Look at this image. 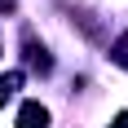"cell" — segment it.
Here are the masks:
<instances>
[{
    "instance_id": "7a4b0ae2",
    "label": "cell",
    "mask_w": 128,
    "mask_h": 128,
    "mask_svg": "<svg viewBox=\"0 0 128 128\" xmlns=\"http://www.w3.org/2000/svg\"><path fill=\"white\" fill-rule=\"evenodd\" d=\"M18 84H22V71H9V75H0V106L13 97V88H18Z\"/></svg>"
},
{
    "instance_id": "6da1fadb",
    "label": "cell",
    "mask_w": 128,
    "mask_h": 128,
    "mask_svg": "<svg viewBox=\"0 0 128 128\" xmlns=\"http://www.w3.org/2000/svg\"><path fill=\"white\" fill-rule=\"evenodd\" d=\"M18 128H49V110L40 102H22V110H18Z\"/></svg>"
},
{
    "instance_id": "277c9868",
    "label": "cell",
    "mask_w": 128,
    "mask_h": 128,
    "mask_svg": "<svg viewBox=\"0 0 128 128\" xmlns=\"http://www.w3.org/2000/svg\"><path fill=\"white\" fill-rule=\"evenodd\" d=\"M110 128H128V110H119V115H115V124H110Z\"/></svg>"
},
{
    "instance_id": "3957f363",
    "label": "cell",
    "mask_w": 128,
    "mask_h": 128,
    "mask_svg": "<svg viewBox=\"0 0 128 128\" xmlns=\"http://www.w3.org/2000/svg\"><path fill=\"white\" fill-rule=\"evenodd\" d=\"M110 58H115V62H119V66H128V36H124V40H119L115 49H110Z\"/></svg>"
},
{
    "instance_id": "5b68a950",
    "label": "cell",
    "mask_w": 128,
    "mask_h": 128,
    "mask_svg": "<svg viewBox=\"0 0 128 128\" xmlns=\"http://www.w3.org/2000/svg\"><path fill=\"white\" fill-rule=\"evenodd\" d=\"M0 13H13V0H0Z\"/></svg>"
}]
</instances>
